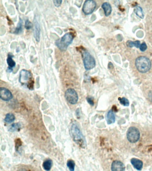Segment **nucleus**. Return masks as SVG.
<instances>
[{
    "label": "nucleus",
    "mask_w": 152,
    "mask_h": 171,
    "mask_svg": "<svg viewBox=\"0 0 152 171\" xmlns=\"http://www.w3.org/2000/svg\"><path fill=\"white\" fill-rule=\"evenodd\" d=\"M19 82L24 86H26L30 90L34 89V80L32 74L27 70H22L19 74Z\"/></svg>",
    "instance_id": "obj_1"
},
{
    "label": "nucleus",
    "mask_w": 152,
    "mask_h": 171,
    "mask_svg": "<svg viewBox=\"0 0 152 171\" xmlns=\"http://www.w3.org/2000/svg\"><path fill=\"white\" fill-rule=\"evenodd\" d=\"M74 38L75 36L72 33H67L56 41V45L60 50L65 51L73 42Z\"/></svg>",
    "instance_id": "obj_2"
},
{
    "label": "nucleus",
    "mask_w": 152,
    "mask_h": 171,
    "mask_svg": "<svg viewBox=\"0 0 152 171\" xmlns=\"http://www.w3.org/2000/svg\"><path fill=\"white\" fill-rule=\"evenodd\" d=\"M135 65L139 72L145 73L150 70L151 67V62L146 57L140 56L136 59Z\"/></svg>",
    "instance_id": "obj_3"
},
{
    "label": "nucleus",
    "mask_w": 152,
    "mask_h": 171,
    "mask_svg": "<svg viewBox=\"0 0 152 171\" xmlns=\"http://www.w3.org/2000/svg\"><path fill=\"white\" fill-rule=\"evenodd\" d=\"M71 136L74 141L77 144L83 147L85 144V139L81 130L76 123L72 124L70 129Z\"/></svg>",
    "instance_id": "obj_4"
},
{
    "label": "nucleus",
    "mask_w": 152,
    "mask_h": 171,
    "mask_svg": "<svg viewBox=\"0 0 152 171\" xmlns=\"http://www.w3.org/2000/svg\"><path fill=\"white\" fill-rule=\"evenodd\" d=\"M83 59L84 68L86 70H90L95 66V61L94 58L88 51H83L82 53Z\"/></svg>",
    "instance_id": "obj_5"
},
{
    "label": "nucleus",
    "mask_w": 152,
    "mask_h": 171,
    "mask_svg": "<svg viewBox=\"0 0 152 171\" xmlns=\"http://www.w3.org/2000/svg\"><path fill=\"white\" fill-rule=\"evenodd\" d=\"M127 137L129 142L135 143L139 140L140 138V133L139 130L136 127H131L127 130Z\"/></svg>",
    "instance_id": "obj_6"
},
{
    "label": "nucleus",
    "mask_w": 152,
    "mask_h": 171,
    "mask_svg": "<svg viewBox=\"0 0 152 171\" xmlns=\"http://www.w3.org/2000/svg\"><path fill=\"white\" fill-rule=\"evenodd\" d=\"M65 97L67 101L71 104H75L78 102V97L77 93L74 89L69 88L65 93Z\"/></svg>",
    "instance_id": "obj_7"
},
{
    "label": "nucleus",
    "mask_w": 152,
    "mask_h": 171,
    "mask_svg": "<svg viewBox=\"0 0 152 171\" xmlns=\"http://www.w3.org/2000/svg\"><path fill=\"white\" fill-rule=\"evenodd\" d=\"M97 6L96 2L92 0H88L85 1L83 6L82 11L85 15L92 14Z\"/></svg>",
    "instance_id": "obj_8"
},
{
    "label": "nucleus",
    "mask_w": 152,
    "mask_h": 171,
    "mask_svg": "<svg viewBox=\"0 0 152 171\" xmlns=\"http://www.w3.org/2000/svg\"><path fill=\"white\" fill-rule=\"evenodd\" d=\"M13 96L11 92L5 88V87H1L0 88V98L1 100L5 101H8L12 99Z\"/></svg>",
    "instance_id": "obj_9"
},
{
    "label": "nucleus",
    "mask_w": 152,
    "mask_h": 171,
    "mask_svg": "<svg viewBox=\"0 0 152 171\" xmlns=\"http://www.w3.org/2000/svg\"><path fill=\"white\" fill-rule=\"evenodd\" d=\"M111 169L112 171H125V167L122 162L115 161L111 164Z\"/></svg>",
    "instance_id": "obj_10"
},
{
    "label": "nucleus",
    "mask_w": 152,
    "mask_h": 171,
    "mask_svg": "<svg viewBox=\"0 0 152 171\" xmlns=\"http://www.w3.org/2000/svg\"><path fill=\"white\" fill-rule=\"evenodd\" d=\"M34 35L35 40L39 42L40 39V29L39 22L36 18L34 20Z\"/></svg>",
    "instance_id": "obj_11"
},
{
    "label": "nucleus",
    "mask_w": 152,
    "mask_h": 171,
    "mask_svg": "<svg viewBox=\"0 0 152 171\" xmlns=\"http://www.w3.org/2000/svg\"><path fill=\"white\" fill-rule=\"evenodd\" d=\"M131 163L134 168L138 171H141L142 169L143 163L142 161L139 159L132 158L131 160Z\"/></svg>",
    "instance_id": "obj_12"
},
{
    "label": "nucleus",
    "mask_w": 152,
    "mask_h": 171,
    "mask_svg": "<svg viewBox=\"0 0 152 171\" xmlns=\"http://www.w3.org/2000/svg\"><path fill=\"white\" fill-rule=\"evenodd\" d=\"M106 120L108 124H113L115 122V114L112 110H110L107 113Z\"/></svg>",
    "instance_id": "obj_13"
},
{
    "label": "nucleus",
    "mask_w": 152,
    "mask_h": 171,
    "mask_svg": "<svg viewBox=\"0 0 152 171\" xmlns=\"http://www.w3.org/2000/svg\"><path fill=\"white\" fill-rule=\"evenodd\" d=\"M101 7L102 9L104 10L105 16H109L112 11V8L110 4L108 2H104L102 4Z\"/></svg>",
    "instance_id": "obj_14"
},
{
    "label": "nucleus",
    "mask_w": 152,
    "mask_h": 171,
    "mask_svg": "<svg viewBox=\"0 0 152 171\" xmlns=\"http://www.w3.org/2000/svg\"><path fill=\"white\" fill-rule=\"evenodd\" d=\"M13 55L12 53H9L8 55V58L7 59V64L9 66L8 68L12 69L16 66V63L13 59Z\"/></svg>",
    "instance_id": "obj_15"
},
{
    "label": "nucleus",
    "mask_w": 152,
    "mask_h": 171,
    "mask_svg": "<svg viewBox=\"0 0 152 171\" xmlns=\"http://www.w3.org/2000/svg\"><path fill=\"white\" fill-rule=\"evenodd\" d=\"M52 165H53V162L50 159H47L43 163V168L46 171H50Z\"/></svg>",
    "instance_id": "obj_16"
},
{
    "label": "nucleus",
    "mask_w": 152,
    "mask_h": 171,
    "mask_svg": "<svg viewBox=\"0 0 152 171\" xmlns=\"http://www.w3.org/2000/svg\"><path fill=\"white\" fill-rule=\"evenodd\" d=\"M15 116L14 114L11 113H9L6 114L4 120L6 123L10 124L13 122L15 120Z\"/></svg>",
    "instance_id": "obj_17"
},
{
    "label": "nucleus",
    "mask_w": 152,
    "mask_h": 171,
    "mask_svg": "<svg viewBox=\"0 0 152 171\" xmlns=\"http://www.w3.org/2000/svg\"><path fill=\"white\" fill-rule=\"evenodd\" d=\"M134 12L137 14V15L140 18L142 19L144 17V14L142 9L141 7H135L134 9Z\"/></svg>",
    "instance_id": "obj_18"
},
{
    "label": "nucleus",
    "mask_w": 152,
    "mask_h": 171,
    "mask_svg": "<svg viewBox=\"0 0 152 171\" xmlns=\"http://www.w3.org/2000/svg\"><path fill=\"white\" fill-rule=\"evenodd\" d=\"M21 125L19 123H15L11 125L9 129V131L11 132H15L20 129Z\"/></svg>",
    "instance_id": "obj_19"
},
{
    "label": "nucleus",
    "mask_w": 152,
    "mask_h": 171,
    "mask_svg": "<svg viewBox=\"0 0 152 171\" xmlns=\"http://www.w3.org/2000/svg\"><path fill=\"white\" fill-rule=\"evenodd\" d=\"M126 45L129 47H132L134 46L137 48H140L141 44H140V42L139 41H136L135 42L128 41L126 43Z\"/></svg>",
    "instance_id": "obj_20"
},
{
    "label": "nucleus",
    "mask_w": 152,
    "mask_h": 171,
    "mask_svg": "<svg viewBox=\"0 0 152 171\" xmlns=\"http://www.w3.org/2000/svg\"><path fill=\"white\" fill-rule=\"evenodd\" d=\"M22 21L21 18H19V22L18 24L17 27L14 31V34H19L22 33Z\"/></svg>",
    "instance_id": "obj_21"
},
{
    "label": "nucleus",
    "mask_w": 152,
    "mask_h": 171,
    "mask_svg": "<svg viewBox=\"0 0 152 171\" xmlns=\"http://www.w3.org/2000/svg\"><path fill=\"white\" fill-rule=\"evenodd\" d=\"M67 167L69 168L70 171H75V161L72 160H69L67 163Z\"/></svg>",
    "instance_id": "obj_22"
},
{
    "label": "nucleus",
    "mask_w": 152,
    "mask_h": 171,
    "mask_svg": "<svg viewBox=\"0 0 152 171\" xmlns=\"http://www.w3.org/2000/svg\"><path fill=\"white\" fill-rule=\"evenodd\" d=\"M119 101L120 103H121L123 106H125V107H127L130 105V102L129 100L127 98L125 97L120 98H119Z\"/></svg>",
    "instance_id": "obj_23"
},
{
    "label": "nucleus",
    "mask_w": 152,
    "mask_h": 171,
    "mask_svg": "<svg viewBox=\"0 0 152 171\" xmlns=\"http://www.w3.org/2000/svg\"><path fill=\"white\" fill-rule=\"evenodd\" d=\"M32 27V23L28 20L27 19L25 22V28L27 29H30Z\"/></svg>",
    "instance_id": "obj_24"
},
{
    "label": "nucleus",
    "mask_w": 152,
    "mask_h": 171,
    "mask_svg": "<svg viewBox=\"0 0 152 171\" xmlns=\"http://www.w3.org/2000/svg\"><path fill=\"white\" fill-rule=\"evenodd\" d=\"M140 50L141 51L144 52V51H146L147 49V46L146 44V43H143L140 46Z\"/></svg>",
    "instance_id": "obj_25"
},
{
    "label": "nucleus",
    "mask_w": 152,
    "mask_h": 171,
    "mask_svg": "<svg viewBox=\"0 0 152 171\" xmlns=\"http://www.w3.org/2000/svg\"><path fill=\"white\" fill-rule=\"evenodd\" d=\"M86 98H87V101L89 103V104L92 106H93L94 102L93 98H92V97L88 96Z\"/></svg>",
    "instance_id": "obj_26"
},
{
    "label": "nucleus",
    "mask_w": 152,
    "mask_h": 171,
    "mask_svg": "<svg viewBox=\"0 0 152 171\" xmlns=\"http://www.w3.org/2000/svg\"><path fill=\"white\" fill-rule=\"evenodd\" d=\"M22 141H21L20 139H17L16 140V148L18 147H18L21 146L22 145Z\"/></svg>",
    "instance_id": "obj_27"
},
{
    "label": "nucleus",
    "mask_w": 152,
    "mask_h": 171,
    "mask_svg": "<svg viewBox=\"0 0 152 171\" xmlns=\"http://www.w3.org/2000/svg\"><path fill=\"white\" fill-rule=\"evenodd\" d=\"M62 2V1H53L54 5H55L56 7H57L61 6Z\"/></svg>",
    "instance_id": "obj_28"
}]
</instances>
